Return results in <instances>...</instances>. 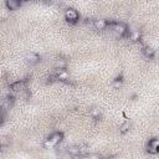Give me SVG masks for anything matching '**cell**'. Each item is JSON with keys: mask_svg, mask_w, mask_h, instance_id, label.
Wrapping results in <instances>:
<instances>
[{"mask_svg": "<svg viewBox=\"0 0 159 159\" xmlns=\"http://www.w3.org/2000/svg\"><path fill=\"white\" fill-rule=\"evenodd\" d=\"M6 6L10 9V10H16L21 6V2L19 0H7L6 1Z\"/></svg>", "mask_w": 159, "mask_h": 159, "instance_id": "cell-7", "label": "cell"}, {"mask_svg": "<svg viewBox=\"0 0 159 159\" xmlns=\"http://www.w3.org/2000/svg\"><path fill=\"white\" fill-rule=\"evenodd\" d=\"M107 27H109L111 29V31L117 36V37H120V36H123V35H125L127 34V26L124 25V24H122V22H113V24H109Z\"/></svg>", "mask_w": 159, "mask_h": 159, "instance_id": "cell-1", "label": "cell"}, {"mask_svg": "<svg viewBox=\"0 0 159 159\" xmlns=\"http://www.w3.org/2000/svg\"><path fill=\"white\" fill-rule=\"evenodd\" d=\"M65 66H66V62L63 60H57L56 61V67L57 68H65Z\"/></svg>", "mask_w": 159, "mask_h": 159, "instance_id": "cell-12", "label": "cell"}, {"mask_svg": "<svg viewBox=\"0 0 159 159\" xmlns=\"http://www.w3.org/2000/svg\"><path fill=\"white\" fill-rule=\"evenodd\" d=\"M62 133H60V132H56V133H53V134H51L50 135V138L46 140V147H55L56 144H58L61 140H62Z\"/></svg>", "mask_w": 159, "mask_h": 159, "instance_id": "cell-2", "label": "cell"}, {"mask_svg": "<svg viewBox=\"0 0 159 159\" xmlns=\"http://www.w3.org/2000/svg\"><path fill=\"white\" fill-rule=\"evenodd\" d=\"M67 153L71 155H78V145H72L67 148Z\"/></svg>", "mask_w": 159, "mask_h": 159, "instance_id": "cell-11", "label": "cell"}, {"mask_svg": "<svg viewBox=\"0 0 159 159\" xmlns=\"http://www.w3.org/2000/svg\"><path fill=\"white\" fill-rule=\"evenodd\" d=\"M143 53H144V56L145 57H148V58H152L153 56H154V53H155V51L152 48V47H143Z\"/></svg>", "mask_w": 159, "mask_h": 159, "instance_id": "cell-9", "label": "cell"}, {"mask_svg": "<svg viewBox=\"0 0 159 159\" xmlns=\"http://www.w3.org/2000/svg\"><path fill=\"white\" fill-rule=\"evenodd\" d=\"M26 60H27V62H30V63H36V62H39L40 57H39V55L31 52V53H29V55L26 56Z\"/></svg>", "mask_w": 159, "mask_h": 159, "instance_id": "cell-8", "label": "cell"}, {"mask_svg": "<svg viewBox=\"0 0 159 159\" xmlns=\"http://www.w3.org/2000/svg\"><path fill=\"white\" fill-rule=\"evenodd\" d=\"M11 91L15 93H21L24 91H26V83L25 81H16L11 84Z\"/></svg>", "mask_w": 159, "mask_h": 159, "instance_id": "cell-4", "label": "cell"}, {"mask_svg": "<svg viewBox=\"0 0 159 159\" xmlns=\"http://www.w3.org/2000/svg\"><path fill=\"white\" fill-rule=\"evenodd\" d=\"M113 86H114L116 88H119V87L122 86V78L119 77V78H117V80H114V82H113Z\"/></svg>", "mask_w": 159, "mask_h": 159, "instance_id": "cell-13", "label": "cell"}, {"mask_svg": "<svg viewBox=\"0 0 159 159\" xmlns=\"http://www.w3.org/2000/svg\"><path fill=\"white\" fill-rule=\"evenodd\" d=\"M129 128H130V123H129V122H124V123L120 125L119 132H120L122 134H124V133H127V132L129 130Z\"/></svg>", "mask_w": 159, "mask_h": 159, "instance_id": "cell-10", "label": "cell"}, {"mask_svg": "<svg viewBox=\"0 0 159 159\" xmlns=\"http://www.w3.org/2000/svg\"><path fill=\"white\" fill-rule=\"evenodd\" d=\"M93 26L97 30H104V29H107L108 22L106 20H103V19H97V20H93Z\"/></svg>", "mask_w": 159, "mask_h": 159, "instance_id": "cell-6", "label": "cell"}, {"mask_svg": "<svg viewBox=\"0 0 159 159\" xmlns=\"http://www.w3.org/2000/svg\"><path fill=\"white\" fill-rule=\"evenodd\" d=\"M65 19L67 21H70V22H76L78 20V12H77V10L71 9V7L67 9L65 11Z\"/></svg>", "mask_w": 159, "mask_h": 159, "instance_id": "cell-3", "label": "cell"}, {"mask_svg": "<svg viewBox=\"0 0 159 159\" xmlns=\"http://www.w3.org/2000/svg\"><path fill=\"white\" fill-rule=\"evenodd\" d=\"M158 148H159V140H158L157 138L150 139L149 143H148V147H147L148 153H150V154H157V153H158Z\"/></svg>", "mask_w": 159, "mask_h": 159, "instance_id": "cell-5", "label": "cell"}]
</instances>
